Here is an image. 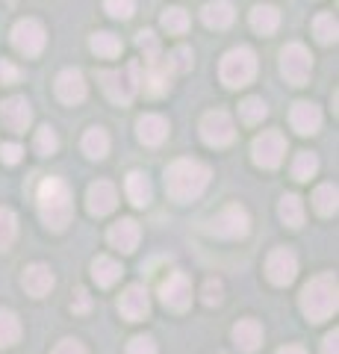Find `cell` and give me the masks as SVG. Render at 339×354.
<instances>
[{
  "instance_id": "1",
  "label": "cell",
  "mask_w": 339,
  "mask_h": 354,
  "mask_svg": "<svg viewBox=\"0 0 339 354\" xmlns=\"http://www.w3.org/2000/svg\"><path fill=\"white\" fill-rule=\"evenodd\" d=\"M206 183H210V165L201 160H174L166 169V192L171 201H195L204 195Z\"/></svg>"
},
{
  "instance_id": "8",
  "label": "cell",
  "mask_w": 339,
  "mask_h": 354,
  "mask_svg": "<svg viewBox=\"0 0 339 354\" xmlns=\"http://www.w3.org/2000/svg\"><path fill=\"white\" fill-rule=\"evenodd\" d=\"M236 136V127H233V118L224 113V109H213L201 118V139L206 142L210 148H224L231 145Z\"/></svg>"
},
{
  "instance_id": "37",
  "label": "cell",
  "mask_w": 339,
  "mask_h": 354,
  "mask_svg": "<svg viewBox=\"0 0 339 354\" xmlns=\"http://www.w3.org/2000/svg\"><path fill=\"white\" fill-rule=\"evenodd\" d=\"M59 148V139H57V133H53V127H39L36 130V151L41 153V157H50L53 151Z\"/></svg>"
},
{
  "instance_id": "22",
  "label": "cell",
  "mask_w": 339,
  "mask_h": 354,
  "mask_svg": "<svg viewBox=\"0 0 339 354\" xmlns=\"http://www.w3.org/2000/svg\"><path fill=\"white\" fill-rule=\"evenodd\" d=\"M233 18H236V12H233L231 0H210V3L201 9V21L210 30H227L233 24Z\"/></svg>"
},
{
  "instance_id": "3",
  "label": "cell",
  "mask_w": 339,
  "mask_h": 354,
  "mask_svg": "<svg viewBox=\"0 0 339 354\" xmlns=\"http://www.w3.org/2000/svg\"><path fill=\"white\" fill-rule=\"evenodd\" d=\"M336 304H339V298H336V278L331 272L313 278L301 290V310H304V316H307L310 322H325V319H331L336 313Z\"/></svg>"
},
{
  "instance_id": "38",
  "label": "cell",
  "mask_w": 339,
  "mask_h": 354,
  "mask_svg": "<svg viewBox=\"0 0 339 354\" xmlns=\"http://www.w3.org/2000/svg\"><path fill=\"white\" fill-rule=\"evenodd\" d=\"M104 9L113 18H122V21H127V18H133V12H136V3L133 0H104Z\"/></svg>"
},
{
  "instance_id": "9",
  "label": "cell",
  "mask_w": 339,
  "mask_h": 354,
  "mask_svg": "<svg viewBox=\"0 0 339 354\" xmlns=\"http://www.w3.org/2000/svg\"><path fill=\"white\" fill-rule=\"evenodd\" d=\"M251 153H254V162L260 169H278L283 162V153H287V139H283L280 130H266L262 136L254 139Z\"/></svg>"
},
{
  "instance_id": "16",
  "label": "cell",
  "mask_w": 339,
  "mask_h": 354,
  "mask_svg": "<svg viewBox=\"0 0 339 354\" xmlns=\"http://www.w3.org/2000/svg\"><path fill=\"white\" fill-rule=\"evenodd\" d=\"M171 74H174V68H171V62H168V59H162V57L148 59V71H145V92H148L151 97L166 95V92H168V86H171Z\"/></svg>"
},
{
  "instance_id": "7",
  "label": "cell",
  "mask_w": 339,
  "mask_h": 354,
  "mask_svg": "<svg viewBox=\"0 0 339 354\" xmlns=\"http://www.w3.org/2000/svg\"><path fill=\"white\" fill-rule=\"evenodd\" d=\"M310 68H313V59H310V50L304 44L292 41L280 50V71L283 77L292 83V86H304L310 80Z\"/></svg>"
},
{
  "instance_id": "5",
  "label": "cell",
  "mask_w": 339,
  "mask_h": 354,
  "mask_svg": "<svg viewBox=\"0 0 339 354\" xmlns=\"http://www.w3.org/2000/svg\"><path fill=\"white\" fill-rule=\"evenodd\" d=\"M101 86H104V92H106V97H109L113 104L127 106V104L136 97L139 86H142L139 62L124 65L122 71H101Z\"/></svg>"
},
{
  "instance_id": "10",
  "label": "cell",
  "mask_w": 339,
  "mask_h": 354,
  "mask_svg": "<svg viewBox=\"0 0 339 354\" xmlns=\"http://www.w3.org/2000/svg\"><path fill=\"white\" fill-rule=\"evenodd\" d=\"M45 41H48L45 27H41L36 18H24L12 27V44L24 53V57H39L41 48H45Z\"/></svg>"
},
{
  "instance_id": "36",
  "label": "cell",
  "mask_w": 339,
  "mask_h": 354,
  "mask_svg": "<svg viewBox=\"0 0 339 354\" xmlns=\"http://www.w3.org/2000/svg\"><path fill=\"white\" fill-rule=\"evenodd\" d=\"M313 32H316V39H319L322 44L336 41V18L327 15V12H322L319 18L313 21Z\"/></svg>"
},
{
  "instance_id": "25",
  "label": "cell",
  "mask_w": 339,
  "mask_h": 354,
  "mask_svg": "<svg viewBox=\"0 0 339 354\" xmlns=\"http://www.w3.org/2000/svg\"><path fill=\"white\" fill-rule=\"evenodd\" d=\"M122 272H124L122 263L113 260V257H97V260L92 263V274H95L97 286H113V283H118Z\"/></svg>"
},
{
  "instance_id": "33",
  "label": "cell",
  "mask_w": 339,
  "mask_h": 354,
  "mask_svg": "<svg viewBox=\"0 0 339 354\" xmlns=\"http://www.w3.org/2000/svg\"><path fill=\"white\" fill-rule=\"evenodd\" d=\"M266 115H269V106L262 104V97H245V101L239 104V118H242L245 124H260Z\"/></svg>"
},
{
  "instance_id": "28",
  "label": "cell",
  "mask_w": 339,
  "mask_h": 354,
  "mask_svg": "<svg viewBox=\"0 0 339 354\" xmlns=\"http://www.w3.org/2000/svg\"><path fill=\"white\" fill-rule=\"evenodd\" d=\"M278 213H280V218H283V225L287 227H301L304 225V204H301L298 195H283Z\"/></svg>"
},
{
  "instance_id": "39",
  "label": "cell",
  "mask_w": 339,
  "mask_h": 354,
  "mask_svg": "<svg viewBox=\"0 0 339 354\" xmlns=\"http://www.w3.org/2000/svg\"><path fill=\"white\" fill-rule=\"evenodd\" d=\"M136 44H139V50L145 53V59H157V57H159V39H157L151 30H142L139 39H136Z\"/></svg>"
},
{
  "instance_id": "24",
  "label": "cell",
  "mask_w": 339,
  "mask_h": 354,
  "mask_svg": "<svg viewBox=\"0 0 339 354\" xmlns=\"http://www.w3.org/2000/svg\"><path fill=\"white\" fill-rule=\"evenodd\" d=\"M127 198L136 207H148L151 198H154V186H151V180L142 171H130L127 174Z\"/></svg>"
},
{
  "instance_id": "2",
  "label": "cell",
  "mask_w": 339,
  "mask_h": 354,
  "mask_svg": "<svg viewBox=\"0 0 339 354\" xmlns=\"http://www.w3.org/2000/svg\"><path fill=\"white\" fill-rule=\"evenodd\" d=\"M39 213H41V221H45L50 230H65L71 225L74 198H71V189L59 180V177L41 180V186H39Z\"/></svg>"
},
{
  "instance_id": "13",
  "label": "cell",
  "mask_w": 339,
  "mask_h": 354,
  "mask_svg": "<svg viewBox=\"0 0 339 354\" xmlns=\"http://www.w3.org/2000/svg\"><path fill=\"white\" fill-rule=\"evenodd\" d=\"M0 118H3V124L12 130V133H24L32 121V109H30V101L27 97H6L3 104H0Z\"/></svg>"
},
{
  "instance_id": "45",
  "label": "cell",
  "mask_w": 339,
  "mask_h": 354,
  "mask_svg": "<svg viewBox=\"0 0 339 354\" xmlns=\"http://www.w3.org/2000/svg\"><path fill=\"white\" fill-rule=\"evenodd\" d=\"M0 80H3V83H18L21 80V71L15 68L12 62H0Z\"/></svg>"
},
{
  "instance_id": "12",
  "label": "cell",
  "mask_w": 339,
  "mask_h": 354,
  "mask_svg": "<svg viewBox=\"0 0 339 354\" xmlns=\"http://www.w3.org/2000/svg\"><path fill=\"white\" fill-rule=\"evenodd\" d=\"M266 272H269V281L275 286H289L298 274V257L289 251V248H278L269 254L266 260Z\"/></svg>"
},
{
  "instance_id": "21",
  "label": "cell",
  "mask_w": 339,
  "mask_h": 354,
  "mask_svg": "<svg viewBox=\"0 0 339 354\" xmlns=\"http://www.w3.org/2000/svg\"><path fill=\"white\" fill-rule=\"evenodd\" d=\"M21 283H24V290L30 292V295H36V298H41V295H48L50 290H53V272H50V266H45V263H32V266H27L24 269V278H21Z\"/></svg>"
},
{
  "instance_id": "44",
  "label": "cell",
  "mask_w": 339,
  "mask_h": 354,
  "mask_svg": "<svg viewBox=\"0 0 339 354\" xmlns=\"http://www.w3.org/2000/svg\"><path fill=\"white\" fill-rule=\"evenodd\" d=\"M50 354H89V351H86V346L77 342V339H62Z\"/></svg>"
},
{
  "instance_id": "15",
  "label": "cell",
  "mask_w": 339,
  "mask_h": 354,
  "mask_svg": "<svg viewBox=\"0 0 339 354\" xmlns=\"http://www.w3.org/2000/svg\"><path fill=\"white\" fill-rule=\"evenodd\" d=\"M118 204V192L109 180H97L89 186V195H86V207H89L92 216H109Z\"/></svg>"
},
{
  "instance_id": "46",
  "label": "cell",
  "mask_w": 339,
  "mask_h": 354,
  "mask_svg": "<svg viewBox=\"0 0 339 354\" xmlns=\"http://www.w3.org/2000/svg\"><path fill=\"white\" fill-rule=\"evenodd\" d=\"M322 354H339V334H336V330L325 334V339H322Z\"/></svg>"
},
{
  "instance_id": "27",
  "label": "cell",
  "mask_w": 339,
  "mask_h": 354,
  "mask_svg": "<svg viewBox=\"0 0 339 354\" xmlns=\"http://www.w3.org/2000/svg\"><path fill=\"white\" fill-rule=\"evenodd\" d=\"M83 153L89 160H104L106 153H109V136H106L104 127H92L83 136Z\"/></svg>"
},
{
  "instance_id": "31",
  "label": "cell",
  "mask_w": 339,
  "mask_h": 354,
  "mask_svg": "<svg viewBox=\"0 0 339 354\" xmlns=\"http://www.w3.org/2000/svg\"><path fill=\"white\" fill-rule=\"evenodd\" d=\"M313 204H316V209H319L322 216H333L336 207H339V192H336V186H333V183L319 186V189H316V195H313Z\"/></svg>"
},
{
  "instance_id": "26",
  "label": "cell",
  "mask_w": 339,
  "mask_h": 354,
  "mask_svg": "<svg viewBox=\"0 0 339 354\" xmlns=\"http://www.w3.org/2000/svg\"><path fill=\"white\" fill-rule=\"evenodd\" d=\"M278 24H280V12L275 6H254L251 9V27L257 32H262V36H271V32L278 30Z\"/></svg>"
},
{
  "instance_id": "11",
  "label": "cell",
  "mask_w": 339,
  "mask_h": 354,
  "mask_svg": "<svg viewBox=\"0 0 339 354\" xmlns=\"http://www.w3.org/2000/svg\"><path fill=\"white\" fill-rule=\"evenodd\" d=\"M159 298H162V304H166L168 310L183 313V310L192 304V283H189V278H186L183 272L168 274V281H162V286H159Z\"/></svg>"
},
{
  "instance_id": "17",
  "label": "cell",
  "mask_w": 339,
  "mask_h": 354,
  "mask_svg": "<svg viewBox=\"0 0 339 354\" xmlns=\"http://www.w3.org/2000/svg\"><path fill=\"white\" fill-rule=\"evenodd\" d=\"M53 86H57V97L62 104H80L86 97V80L77 68H65Z\"/></svg>"
},
{
  "instance_id": "48",
  "label": "cell",
  "mask_w": 339,
  "mask_h": 354,
  "mask_svg": "<svg viewBox=\"0 0 339 354\" xmlns=\"http://www.w3.org/2000/svg\"><path fill=\"white\" fill-rule=\"evenodd\" d=\"M278 354H307V351H304L301 346H283Z\"/></svg>"
},
{
  "instance_id": "40",
  "label": "cell",
  "mask_w": 339,
  "mask_h": 354,
  "mask_svg": "<svg viewBox=\"0 0 339 354\" xmlns=\"http://www.w3.org/2000/svg\"><path fill=\"white\" fill-rule=\"evenodd\" d=\"M192 50L189 48H174L171 50V57H168V62H171V68L174 71H189L192 68Z\"/></svg>"
},
{
  "instance_id": "29",
  "label": "cell",
  "mask_w": 339,
  "mask_h": 354,
  "mask_svg": "<svg viewBox=\"0 0 339 354\" xmlns=\"http://www.w3.org/2000/svg\"><path fill=\"white\" fill-rule=\"evenodd\" d=\"M21 339V322L12 310L0 307V348H9Z\"/></svg>"
},
{
  "instance_id": "35",
  "label": "cell",
  "mask_w": 339,
  "mask_h": 354,
  "mask_svg": "<svg viewBox=\"0 0 339 354\" xmlns=\"http://www.w3.org/2000/svg\"><path fill=\"white\" fill-rule=\"evenodd\" d=\"M162 27H166L168 32H174V36H180V32L189 30V15H186V9L180 6H171L162 12Z\"/></svg>"
},
{
  "instance_id": "34",
  "label": "cell",
  "mask_w": 339,
  "mask_h": 354,
  "mask_svg": "<svg viewBox=\"0 0 339 354\" xmlns=\"http://www.w3.org/2000/svg\"><path fill=\"white\" fill-rule=\"evenodd\" d=\"M15 234H18L15 213H12V209H3V207H0V251H6L9 245H12Z\"/></svg>"
},
{
  "instance_id": "19",
  "label": "cell",
  "mask_w": 339,
  "mask_h": 354,
  "mask_svg": "<svg viewBox=\"0 0 339 354\" xmlns=\"http://www.w3.org/2000/svg\"><path fill=\"white\" fill-rule=\"evenodd\" d=\"M106 236H109V245H113V248H118L122 254H133L136 245H139L142 230H139V225H136L133 218H122L118 225L109 227Z\"/></svg>"
},
{
  "instance_id": "32",
  "label": "cell",
  "mask_w": 339,
  "mask_h": 354,
  "mask_svg": "<svg viewBox=\"0 0 339 354\" xmlns=\"http://www.w3.org/2000/svg\"><path fill=\"white\" fill-rule=\"evenodd\" d=\"M316 171H319V157L310 151H301L292 162V177L295 180H310V177H316Z\"/></svg>"
},
{
  "instance_id": "20",
  "label": "cell",
  "mask_w": 339,
  "mask_h": 354,
  "mask_svg": "<svg viewBox=\"0 0 339 354\" xmlns=\"http://www.w3.org/2000/svg\"><path fill=\"white\" fill-rule=\"evenodd\" d=\"M136 133H139V142L142 145H151V148H157L166 142L168 136V121L162 118V115H154V113H148V115H142L136 121Z\"/></svg>"
},
{
  "instance_id": "14",
  "label": "cell",
  "mask_w": 339,
  "mask_h": 354,
  "mask_svg": "<svg viewBox=\"0 0 339 354\" xmlns=\"http://www.w3.org/2000/svg\"><path fill=\"white\" fill-rule=\"evenodd\" d=\"M118 310H122V316L130 319V322H139V319H145L151 313V298H148V290L145 286H127L122 301H118Z\"/></svg>"
},
{
  "instance_id": "30",
  "label": "cell",
  "mask_w": 339,
  "mask_h": 354,
  "mask_svg": "<svg viewBox=\"0 0 339 354\" xmlns=\"http://www.w3.org/2000/svg\"><path fill=\"white\" fill-rule=\"evenodd\" d=\"M92 50L97 53V57H104V59H113L122 53V39L113 36V32H95L92 36Z\"/></svg>"
},
{
  "instance_id": "4",
  "label": "cell",
  "mask_w": 339,
  "mask_h": 354,
  "mask_svg": "<svg viewBox=\"0 0 339 354\" xmlns=\"http://www.w3.org/2000/svg\"><path fill=\"white\" fill-rule=\"evenodd\" d=\"M257 74V57L251 48H233L224 53L222 65H218V77L227 88H242L254 80Z\"/></svg>"
},
{
  "instance_id": "43",
  "label": "cell",
  "mask_w": 339,
  "mask_h": 354,
  "mask_svg": "<svg viewBox=\"0 0 339 354\" xmlns=\"http://www.w3.org/2000/svg\"><path fill=\"white\" fill-rule=\"evenodd\" d=\"M21 153H24V148L15 145V142H6V145H0V160H3L6 165H18L21 162Z\"/></svg>"
},
{
  "instance_id": "23",
  "label": "cell",
  "mask_w": 339,
  "mask_h": 354,
  "mask_svg": "<svg viewBox=\"0 0 339 354\" xmlns=\"http://www.w3.org/2000/svg\"><path fill=\"white\" fill-rule=\"evenodd\" d=\"M233 342L242 351H257L262 346V325L257 319H242V322L233 325Z\"/></svg>"
},
{
  "instance_id": "18",
  "label": "cell",
  "mask_w": 339,
  "mask_h": 354,
  "mask_svg": "<svg viewBox=\"0 0 339 354\" xmlns=\"http://www.w3.org/2000/svg\"><path fill=\"white\" fill-rule=\"evenodd\" d=\"M289 121H292V127L298 130L301 136H313V133L322 127V109L316 104H310V101H298L292 106Z\"/></svg>"
},
{
  "instance_id": "47",
  "label": "cell",
  "mask_w": 339,
  "mask_h": 354,
  "mask_svg": "<svg viewBox=\"0 0 339 354\" xmlns=\"http://www.w3.org/2000/svg\"><path fill=\"white\" fill-rule=\"evenodd\" d=\"M89 307H92L89 292H86V290H77V295H74V313H89Z\"/></svg>"
},
{
  "instance_id": "42",
  "label": "cell",
  "mask_w": 339,
  "mask_h": 354,
  "mask_svg": "<svg viewBox=\"0 0 339 354\" xmlns=\"http://www.w3.org/2000/svg\"><path fill=\"white\" fill-rule=\"evenodd\" d=\"M222 295H224V286H222V281H206L204 283V292H201V298H204V304H222Z\"/></svg>"
},
{
  "instance_id": "6",
  "label": "cell",
  "mask_w": 339,
  "mask_h": 354,
  "mask_svg": "<svg viewBox=\"0 0 339 354\" xmlns=\"http://www.w3.org/2000/svg\"><path fill=\"white\" fill-rule=\"evenodd\" d=\"M251 230V218L245 213V207L239 204H227L222 213L210 221V234L218 239H242Z\"/></svg>"
},
{
  "instance_id": "41",
  "label": "cell",
  "mask_w": 339,
  "mask_h": 354,
  "mask_svg": "<svg viewBox=\"0 0 339 354\" xmlns=\"http://www.w3.org/2000/svg\"><path fill=\"white\" fill-rule=\"evenodd\" d=\"M127 354H157V342L151 337H133L127 342Z\"/></svg>"
}]
</instances>
